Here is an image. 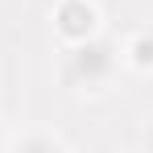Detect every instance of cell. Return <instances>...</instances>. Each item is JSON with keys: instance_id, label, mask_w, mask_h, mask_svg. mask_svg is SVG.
Listing matches in <instances>:
<instances>
[{"instance_id": "7a4b0ae2", "label": "cell", "mask_w": 153, "mask_h": 153, "mask_svg": "<svg viewBox=\"0 0 153 153\" xmlns=\"http://www.w3.org/2000/svg\"><path fill=\"white\" fill-rule=\"evenodd\" d=\"M50 29L58 46H79L87 37L103 33V8L100 0H54L50 4Z\"/></svg>"}, {"instance_id": "277c9868", "label": "cell", "mask_w": 153, "mask_h": 153, "mask_svg": "<svg viewBox=\"0 0 153 153\" xmlns=\"http://www.w3.org/2000/svg\"><path fill=\"white\" fill-rule=\"evenodd\" d=\"M4 149H21V153H54V149H71V141L66 137H58L50 128H33V132H17V137H8V145Z\"/></svg>"}, {"instance_id": "6da1fadb", "label": "cell", "mask_w": 153, "mask_h": 153, "mask_svg": "<svg viewBox=\"0 0 153 153\" xmlns=\"http://www.w3.org/2000/svg\"><path fill=\"white\" fill-rule=\"evenodd\" d=\"M120 75V58H116V37L95 33L79 46H66V62H62V83L79 91V95H100L108 91Z\"/></svg>"}, {"instance_id": "3957f363", "label": "cell", "mask_w": 153, "mask_h": 153, "mask_svg": "<svg viewBox=\"0 0 153 153\" xmlns=\"http://www.w3.org/2000/svg\"><path fill=\"white\" fill-rule=\"evenodd\" d=\"M116 58H120V75L128 79H149L153 75V33L145 25H132L116 42Z\"/></svg>"}]
</instances>
